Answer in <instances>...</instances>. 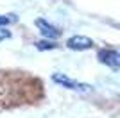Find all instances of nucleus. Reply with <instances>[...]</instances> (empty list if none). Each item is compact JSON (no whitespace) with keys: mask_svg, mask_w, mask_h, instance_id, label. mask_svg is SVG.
Wrapping results in <instances>:
<instances>
[{"mask_svg":"<svg viewBox=\"0 0 120 118\" xmlns=\"http://www.w3.org/2000/svg\"><path fill=\"white\" fill-rule=\"evenodd\" d=\"M52 82H56L57 86H61V88L72 89V91H81V93H84V91H90V89H91L90 84L79 82V81L70 79L68 75H65V74H52Z\"/></svg>","mask_w":120,"mask_h":118,"instance_id":"nucleus-1","label":"nucleus"},{"mask_svg":"<svg viewBox=\"0 0 120 118\" xmlns=\"http://www.w3.org/2000/svg\"><path fill=\"white\" fill-rule=\"evenodd\" d=\"M99 61L106 66H109L113 70H118L120 68V52L118 50H113V48H100L99 54H97Z\"/></svg>","mask_w":120,"mask_h":118,"instance_id":"nucleus-2","label":"nucleus"},{"mask_svg":"<svg viewBox=\"0 0 120 118\" xmlns=\"http://www.w3.org/2000/svg\"><path fill=\"white\" fill-rule=\"evenodd\" d=\"M34 25H36V29L40 30V34L43 36L45 39H57L61 36V30L56 27V25H52L49 22V20H45V18H38L34 22Z\"/></svg>","mask_w":120,"mask_h":118,"instance_id":"nucleus-3","label":"nucleus"},{"mask_svg":"<svg viewBox=\"0 0 120 118\" xmlns=\"http://www.w3.org/2000/svg\"><path fill=\"white\" fill-rule=\"evenodd\" d=\"M93 39L88 38V36H72V38L66 39V47L70 50L75 52H82V50H90L93 48Z\"/></svg>","mask_w":120,"mask_h":118,"instance_id":"nucleus-4","label":"nucleus"},{"mask_svg":"<svg viewBox=\"0 0 120 118\" xmlns=\"http://www.w3.org/2000/svg\"><path fill=\"white\" fill-rule=\"evenodd\" d=\"M34 47L38 50H43V52H47V50H56L59 45L56 43L54 39H38V41H34Z\"/></svg>","mask_w":120,"mask_h":118,"instance_id":"nucleus-5","label":"nucleus"},{"mask_svg":"<svg viewBox=\"0 0 120 118\" xmlns=\"http://www.w3.org/2000/svg\"><path fill=\"white\" fill-rule=\"evenodd\" d=\"M16 20H18L16 15H0V27H7V25H11Z\"/></svg>","mask_w":120,"mask_h":118,"instance_id":"nucleus-6","label":"nucleus"},{"mask_svg":"<svg viewBox=\"0 0 120 118\" xmlns=\"http://www.w3.org/2000/svg\"><path fill=\"white\" fill-rule=\"evenodd\" d=\"M11 30L7 29V27H0V43H4V41H7V39H11Z\"/></svg>","mask_w":120,"mask_h":118,"instance_id":"nucleus-7","label":"nucleus"}]
</instances>
